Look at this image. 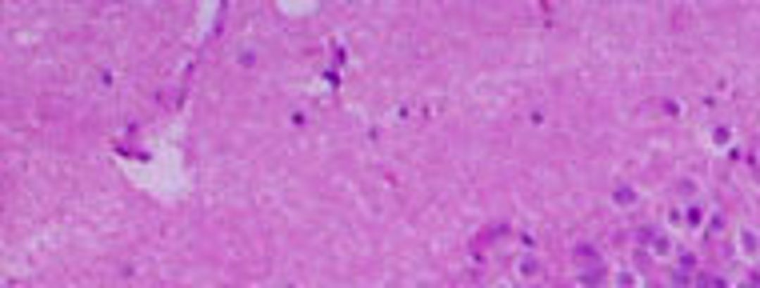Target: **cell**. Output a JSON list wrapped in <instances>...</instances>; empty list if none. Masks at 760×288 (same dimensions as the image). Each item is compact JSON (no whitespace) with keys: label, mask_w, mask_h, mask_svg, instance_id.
Returning <instances> with one entry per match:
<instances>
[{"label":"cell","mask_w":760,"mask_h":288,"mask_svg":"<svg viewBox=\"0 0 760 288\" xmlns=\"http://www.w3.org/2000/svg\"><path fill=\"white\" fill-rule=\"evenodd\" d=\"M736 249H740V256H745V261H760V237L752 232V228H740V240H736Z\"/></svg>","instance_id":"obj_1"}]
</instances>
